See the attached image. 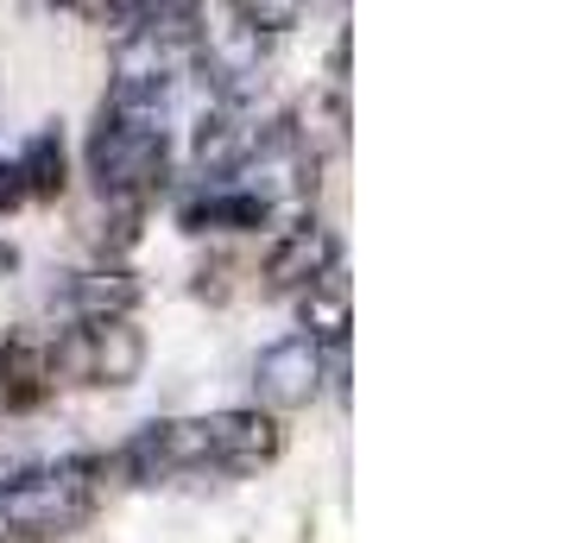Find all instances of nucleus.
Returning a JSON list of instances; mask_svg holds the SVG:
<instances>
[{"label":"nucleus","mask_w":562,"mask_h":543,"mask_svg":"<svg viewBox=\"0 0 562 543\" xmlns=\"http://www.w3.org/2000/svg\"><path fill=\"white\" fill-rule=\"evenodd\" d=\"M13 208H26V183H20L13 158H0V215H13Z\"/></svg>","instance_id":"15"},{"label":"nucleus","mask_w":562,"mask_h":543,"mask_svg":"<svg viewBox=\"0 0 562 543\" xmlns=\"http://www.w3.org/2000/svg\"><path fill=\"white\" fill-rule=\"evenodd\" d=\"M203 26H209L203 7H153V20L121 38L108 95L171 108V95H178L183 82H196V45H203Z\"/></svg>","instance_id":"3"},{"label":"nucleus","mask_w":562,"mask_h":543,"mask_svg":"<svg viewBox=\"0 0 562 543\" xmlns=\"http://www.w3.org/2000/svg\"><path fill=\"white\" fill-rule=\"evenodd\" d=\"M323 392H329V348H316L310 336H279L254 354V405L266 417L310 411Z\"/></svg>","instance_id":"6"},{"label":"nucleus","mask_w":562,"mask_h":543,"mask_svg":"<svg viewBox=\"0 0 562 543\" xmlns=\"http://www.w3.org/2000/svg\"><path fill=\"white\" fill-rule=\"evenodd\" d=\"M297 336H310L316 348H348V329H355V291H348V265H329L316 285L297 297Z\"/></svg>","instance_id":"11"},{"label":"nucleus","mask_w":562,"mask_h":543,"mask_svg":"<svg viewBox=\"0 0 562 543\" xmlns=\"http://www.w3.org/2000/svg\"><path fill=\"white\" fill-rule=\"evenodd\" d=\"M52 361H57V386L127 392L146 380V336H139L133 316L70 323V329H52Z\"/></svg>","instance_id":"4"},{"label":"nucleus","mask_w":562,"mask_h":543,"mask_svg":"<svg viewBox=\"0 0 562 543\" xmlns=\"http://www.w3.org/2000/svg\"><path fill=\"white\" fill-rule=\"evenodd\" d=\"M228 13H234L247 32H259V38L304 26V7H291V0H240V7H228Z\"/></svg>","instance_id":"14"},{"label":"nucleus","mask_w":562,"mask_h":543,"mask_svg":"<svg viewBox=\"0 0 562 543\" xmlns=\"http://www.w3.org/2000/svg\"><path fill=\"white\" fill-rule=\"evenodd\" d=\"M20 165V183H26V203H57L64 196V183H70V146H64V133L57 127H38L13 152Z\"/></svg>","instance_id":"12"},{"label":"nucleus","mask_w":562,"mask_h":543,"mask_svg":"<svg viewBox=\"0 0 562 543\" xmlns=\"http://www.w3.org/2000/svg\"><path fill=\"white\" fill-rule=\"evenodd\" d=\"M82 165L102 203H153L171 171V108L102 95L95 127L82 139Z\"/></svg>","instance_id":"1"},{"label":"nucleus","mask_w":562,"mask_h":543,"mask_svg":"<svg viewBox=\"0 0 562 543\" xmlns=\"http://www.w3.org/2000/svg\"><path fill=\"white\" fill-rule=\"evenodd\" d=\"M329 265H341V234L323 222V215H291L279 234H272V247L259 259V279L272 297H304Z\"/></svg>","instance_id":"7"},{"label":"nucleus","mask_w":562,"mask_h":543,"mask_svg":"<svg viewBox=\"0 0 562 543\" xmlns=\"http://www.w3.org/2000/svg\"><path fill=\"white\" fill-rule=\"evenodd\" d=\"M52 304L64 310V329L70 323H114V316H133L139 310V279L133 265H82V272H64V285L52 291Z\"/></svg>","instance_id":"9"},{"label":"nucleus","mask_w":562,"mask_h":543,"mask_svg":"<svg viewBox=\"0 0 562 543\" xmlns=\"http://www.w3.org/2000/svg\"><path fill=\"white\" fill-rule=\"evenodd\" d=\"M0 543H20V538H0Z\"/></svg>","instance_id":"16"},{"label":"nucleus","mask_w":562,"mask_h":543,"mask_svg":"<svg viewBox=\"0 0 562 543\" xmlns=\"http://www.w3.org/2000/svg\"><path fill=\"white\" fill-rule=\"evenodd\" d=\"M284 455L279 417H266L259 405H228V411L190 417V462L196 480H247L259 467H272Z\"/></svg>","instance_id":"5"},{"label":"nucleus","mask_w":562,"mask_h":543,"mask_svg":"<svg viewBox=\"0 0 562 543\" xmlns=\"http://www.w3.org/2000/svg\"><path fill=\"white\" fill-rule=\"evenodd\" d=\"M139 222H146V203H102V215H95V259H108V265H127L133 240H139Z\"/></svg>","instance_id":"13"},{"label":"nucleus","mask_w":562,"mask_h":543,"mask_svg":"<svg viewBox=\"0 0 562 543\" xmlns=\"http://www.w3.org/2000/svg\"><path fill=\"white\" fill-rule=\"evenodd\" d=\"M178 222L183 234H259L272 228V208L247 190H234V183H196L178 203Z\"/></svg>","instance_id":"10"},{"label":"nucleus","mask_w":562,"mask_h":543,"mask_svg":"<svg viewBox=\"0 0 562 543\" xmlns=\"http://www.w3.org/2000/svg\"><path fill=\"white\" fill-rule=\"evenodd\" d=\"M57 392V361H52V329H13L0 341V417H32L52 405Z\"/></svg>","instance_id":"8"},{"label":"nucleus","mask_w":562,"mask_h":543,"mask_svg":"<svg viewBox=\"0 0 562 543\" xmlns=\"http://www.w3.org/2000/svg\"><path fill=\"white\" fill-rule=\"evenodd\" d=\"M108 487L102 455H57V462H32L13 487L0 493V538L20 543H57L82 531Z\"/></svg>","instance_id":"2"}]
</instances>
